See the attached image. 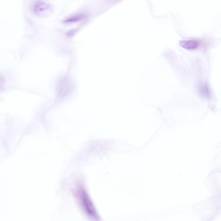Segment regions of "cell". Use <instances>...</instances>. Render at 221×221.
<instances>
[{
	"instance_id": "1",
	"label": "cell",
	"mask_w": 221,
	"mask_h": 221,
	"mask_svg": "<svg viewBox=\"0 0 221 221\" xmlns=\"http://www.w3.org/2000/svg\"><path fill=\"white\" fill-rule=\"evenodd\" d=\"M182 47L188 50H193L197 49L199 44L197 41L194 40H184L180 42Z\"/></svg>"
},
{
	"instance_id": "2",
	"label": "cell",
	"mask_w": 221,
	"mask_h": 221,
	"mask_svg": "<svg viewBox=\"0 0 221 221\" xmlns=\"http://www.w3.org/2000/svg\"><path fill=\"white\" fill-rule=\"evenodd\" d=\"M49 8V5L45 3L42 2H38L36 3L34 7V11L35 12L38 13H42L44 11Z\"/></svg>"
}]
</instances>
